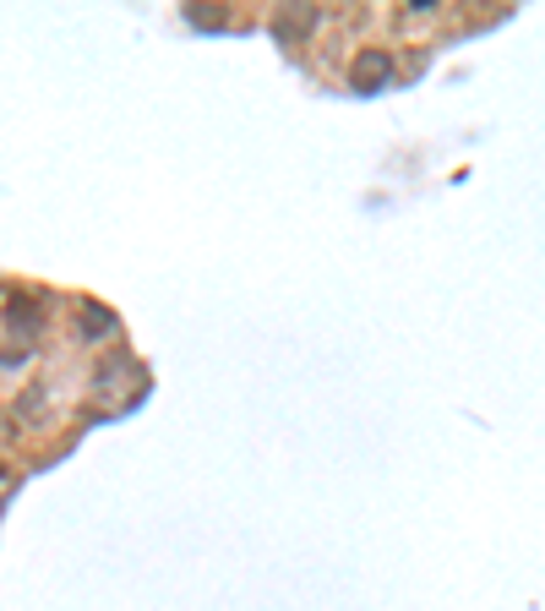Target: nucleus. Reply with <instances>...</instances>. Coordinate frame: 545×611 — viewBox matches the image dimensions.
Instances as JSON below:
<instances>
[{
    "mask_svg": "<svg viewBox=\"0 0 545 611\" xmlns=\"http://www.w3.org/2000/svg\"><path fill=\"white\" fill-rule=\"evenodd\" d=\"M191 22H197V27H224V22H230V16H224V11H219V5H202V11H197V5H191Z\"/></svg>",
    "mask_w": 545,
    "mask_h": 611,
    "instance_id": "obj_3",
    "label": "nucleus"
},
{
    "mask_svg": "<svg viewBox=\"0 0 545 611\" xmlns=\"http://www.w3.org/2000/svg\"><path fill=\"white\" fill-rule=\"evenodd\" d=\"M82 327H88V333H104V327H110V316H104L99 306H88V316H82Z\"/></svg>",
    "mask_w": 545,
    "mask_h": 611,
    "instance_id": "obj_4",
    "label": "nucleus"
},
{
    "mask_svg": "<svg viewBox=\"0 0 545 611\" xmlns=\"http://www.w3.org/2000/svg\"><path fill=\"white\" fill-rule=\"evenodd\" d=\"M311 22H316V11H311V5H294L289 16H278V38H300Z\"/></svg>",
    "mask_w": 545,
    "mask_h": 611,
    "instance_id": "obj_2",
    "label": "nucleus"
},
{
    "mask_svg": "<svg viewBox=\"0 0 545 611\" xmlns=\"http://www.w3.org/2000/svg\"><path fill=\"white\" fill-rule=\"evenodd\" d=\"M388 77H393V60H388V49H366V55H355V66H349V82H355L360 93H377Z\"/></svg>",
    "mask_w": 545,
    "mask_h": 611,
    "instance_id": "obj_1",
    "label": "nucleus"
}]
</instances>
